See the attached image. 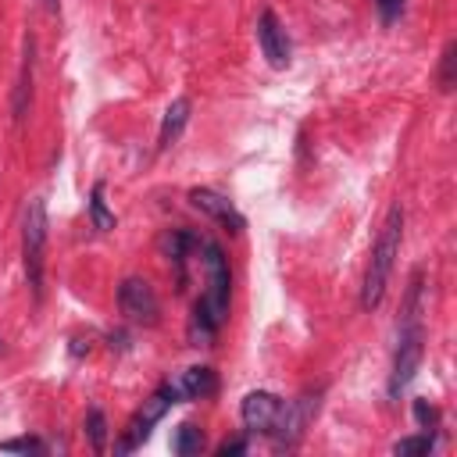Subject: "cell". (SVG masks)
I'll return each instance as SVG.
<instances>
[{
    "mask_svg": "<svg viewBox=\"0 0 457 457\" xmlns=\"http://www.w3.org/2000/svg\"><path fill=\"white\" fill-rule=\"evenodd\" d=\"M200 268H204V293L193 303L189 314V343L193 346H211L221 325L228 321V303H232V271L228 257L214 239H200Z\"/></svg>",
    "mask_w": 457,
    "mask_h": 457,
    "instance_id": "cell-1",
    "label": "cell"
},
{
    "mask_svg": "<svg viewBox=\"0 0 457 457\" xmlns=\"http://www.w3.org/2000/svg\"><path fill=\"white\" fill-rule=\"evenodd\" d=\"M400 243H403V207L393 204L386 211V221L375 236V246H371V257H368V268H364V282H361V311H375L389 289V278H393V264L400 257Z\"/></svg>",
    "mask_w": 457,
    "mask_h": 457,
    "instance_id": "cell-2",
    "label": "cell"
},
{
    "mask_svg": "<svg viewBox=\"0 0 457 457\" xmlns=\"http://www.w3.org/2000/svg\"><path fill=\"white\" fill-rule=\"evenodd\" d=\"M46 236H50V218L43 196H32L21 214V264H25V282L32 289V300L39 303L43 296V271H46Z\"/></svg>",
    "mask_w": 457,
    "mask_h": 457,
    "instance_id": "cell-3",
    "label": "cell"
},
{
    "mask_svg": "<svg viewBox=\"0 0 457 457\" xmlns=\"http://www.w3.org/2000/svg\"><path fill=\"white\" fill-rule=\"evenodd\" d=\"M421 357H425V328H421V318H400V336H396L393 368H389V382H386V393H389L393 403L414 382V375L421 368Z\"/></svg>",
    "mask_w": 457,
    "mask_h": 457,
    "instance_id": "cell-4",
    "label": "cell"
},
{
    "mask_svg": "<svg viewBox=\"0 0 457 457\" xmlns=\"http://www.w3.org/2000/svg\"><path fill=\"white\" fill-rule=\"evenodd\" d=\"M175 403H182L179 386H175V382H161V386L154 389V396H150V400H143V407L129 418V425H125L121 439L114 443V453H132V450H139V446L150 439L154 425H157V421H161Z\"/></svg>",
    "mask_w": 457,
    "mask_h": 457,
    "instance_id": "cell-5",
    "label": "cell"
},
{
    "mask_svg": "<svg viewBox=\"0 0 457 457\" xmlns=\"http://www.w3.org/2000/svg\"><path fill=\"white\" fill-rule=\"evenodd\" d=\"M318 407H321V389H307V393H300L296 400H289L286 407H282V418H278V425L271 428V446L275 450H293V446H300V439L307 436V428H311V421L318 418Z\"/></svg>",
    "mask_w": 457,
    "mask_h": 457,
    "instance_id": "cell-6",
    "label": "cell"
},
{
    "mask_svg": "<svg viewBox=\"0 0 457 457\" xmlns=\"http://www.w3.org/2000/svg\"><path fill=\"white\" fill-rule=\"evenodd\" d=\"M118 311L125 314L129 325L154 328L161 321V300L143 275H129L118 282Z\"/></svg>",
    "mask_w": 457,
    "mask_h": 457,
    "instance_id": "cell-7",
    "label": "cell"
},
{
    "mask_svg": "<svg viewBox=\"0 0 457 457\" xmlns=\"http://www.w3.org/2000/svg\"><path fill=\"white\" fill-rule=\"evenodd\" d=\"M282 407H286V400L278 393H271V389L246 393L243 403H239V421H243L246 436H271V428L282 418Z\"/></svg>",
    "mask_w": 457,
    "mask_h": 457,
    "instance_id": "cell-8",
    "label": "cell"
},
{
    "mask_svg": "<svg viewBox=\"0 0 457 457\" xmlns=\"http://www.w3.org/2000/svg\"><path fill=\"white\" fill-rule=\"evenodd\" d=\"M257 46H261V57L268 61V68H275V71H286L289 68L293 46H289L286 25L278 21L275 11H261V18H257Z\"/></svg>",
    "mask_w": 457,
    "mask_h": 457,
    "instance_id": "cell-9",
    "label": "cell"
},
{
    "mask_svg": "<svg viewBox=\"0 0 457 457\" xmlns=\"http://www.w3.org/2000/svg\"><path fill=\"white\" fill-rule=\"evenodd\" d=\"M189 204H193L200 214H207L211 221H218L225 232H232V236H239V232L246 228V218L236 211V204H232L228 196H221L218 189H211V186L189 189Z\"/></svg>",
    "mask_w": 457,
    "mask_h": 457,
    "instance_id": "cell-10",
    "label": "cell"
},
{
    "mask_svg": "<svg viewBox=\"0 0 457 457\" xmlns=\"http://www.w3.org/2000/svg\"><path fill=\"white\" fill-rule=\"evenodd\" d=\"M200 239L204 236H196V232H189V228H168L164 236H161V253H164V261L171 264V271H175V286L179 289H186V282H189V261H193V253L200 250Z\"/></svg>",
    "mask_w": 457,
    "mask_h": 457,
    "instance_id": "cell-11",
    "label": "cell"
},
{
    "mask_svg": "<svg viewBox=\"0 0 457 457\" xmlns=\"http://www.w3.org/2000/svg\"><path fill=\"white\" fill-rule=\"evenodd\" d=\"M175 386L182 400H207L218 393V371L211 364H193L175 378Z\"/></svg>",
    "mask_w": 457,
    "mask_h": 457,
    "instance_id": "cell-12",
    "label": "cell"
},
{
    "mask_svg": "<svg viewBox=\"0 0 457 457\" xmlns=\"http://www.w3.org/2000/svg\"><path fill=\"white\" fill-rule=\"evenodd\" d=\"M189 111H193L189 96H175V100L168 104V111H164V118H161V132H157V154H164V150H171V146L179 143L182 129L189 125Z\"/></svg>",
    "mask_w": 457,
    "mask_h": 457,
    "instance_id": "cell-13",
    "label": "cell"
},
{
    "mask_svg": "<svg viewBox=\"0 0 457 457\" xmlns=\"http://www.w3.org/2000/svg\"><path fill=\"white\" fill-rule=\"evenodd\" d=\"M32 54H36V43H32V36H25V61H21V75L14 86V118L18 121L25 118L29 100H32Z\"/></svg>",
    "mask_w": 457,
    "mask_h": 457,
    "instance_id": "cell-14",
    "label": "cell"
},
{
    "mask_svg": "<svg viewBox=\"0 0 457 457\" xmlns=\"http://www.w3.org/2000/svg\"><path fill=\"white\" fill-rule=\"evenodd\" d=\"M204 446H207V436L193 421H182L171 432V453H179V457H196V453H204Z\"/></svg>",
    "mask_w": 457,
    "mask_h": 457,
    "instance_id": "cell-15",
    "label": "cell"
},
{
    "mask_svg": "<svg viewBox=\"0 0 457 457\" xmlns=\"http://www.w3.org/2000/svg\"><path fill=\"white\" fill-rule=\"evenodd\" d=\"M104 193H107V182H104V179H96V182H93V189H89V221H93V228H96V232H111V228L118 225L114 211H111V207H107V200H104Z\"/></svg>",
    "mask_w": 457,
    "mask_h": 457,
    "instance_id": "cell-16",
    "label": "cell"
},
{
    "mask_svg": "<svg viewBox=\"0 0 457 457\" xmlns=\"http://www.w3.org/2000/svg\"><path fill=\"white\" fill-rule=\"evenodd\" d=\"M82 432H86V439H89L93 453H104V450H107V418H104V411H100V407H89V411H86Z\"/></svg>",
    "mask_w": 457,
    "mask_h": 457,
    "instance_id": "cell-17",
    "label": "cell"
},
{
    "mask_svg": "<svg viewBox=\"0 0 457 457\" xmlns=\"http://www.w3.org/2000/svg\"><path fill=\"white\" fill-rule=\"evenodd\" d=\"M436 450V432H414V436H403L393 443V453L396 457H411V453H432Z\"/></svg>",
    "mask_w": 457,
    "mask_h": 457,
    "instance_id": "cell-18",
    "label": "cell"
},
{
    "mask_svg": "<svg viewBox=\"0 0 457 457\" xmlns=\"http://www.w3.org/2000/svg\"><path fill=\"white\" fill-rule=\"evenodd\" d=\"M0 450L4 453H50V443L39 436H18V439H4Z\"/></svg>",
    "mask_w": 457,
    "mask_h": 457,
    "instance_id": "cell-19",
    "label": "cell"
},
{
    "mask_svg": "<svg viewBox=\"0 0 457 457\" xmlns=\"http://www.w3.org/2000/svg\"><path fill=\"white\" fill-rule=\"evenodd\" d=\"M411 411H414L418 428H425V432H436V428H439V407H436V403H428V400H414Z\"/></svg>",
    "mask_w": 457,
    "mask_h": 457,
    "instance_id": "cell-20",
    "label": "cell"
},
{
    "mask_svg": "<svg viewBox=\"0 0 457 457\" xmlns=\"http://www.w3.org/2000/svg\"><path fill=\"white\" fill-rule=\"evenodd\" d=\"M453 43H446L443 57H439V89H453Z\"/></svg>",
    "mask_w": 457,
    "mask_h": 457,
    "instance_id": "cell-21",
    "label": "cell"
},
{
    "mask_svg": "<svg viewBox=\"0 0 457 457\" xmlns=\"http://www.w3.org/2000/svg\"><path fill=\"white\" fill-rule=\"evenodd\" d=\"M375 7H378V14H382V21L393 25V21L400 18V11H403V0H375Z\"/></svg>",
    "mask_w": 457,
    "mask_h": 457,
    "instance_id": "cell-22",
    "label": "cell"
},
{
    "mask_svg": "<svg viewBox=\"0 0 457 457\" xmlns=\"http://www.w3.org/2000/svg\"><path fill=\"white\" fill-rule=\"evenodd\" d=\"M250 450V439L243 436V439H228V443H221L218 446V457H232V453H246Z\"/></svg>",
    "mask_w": 457,
    "mask_h": 457,
    "instance_id": "cell-23",
    "label": "cell"
},
{
    "mask_svg": "<svg viewBox=\"0 0 457 457\" xmlns=\"http://www.w3.org/2000/svg\"><path fill=\"white\" fill-rule=\"evenodd\" d=\"M107 346H111V350H125V346H129V336H125V332H111V336H107Z\"/></svg>",
    "mask_w": 457,
    "mask_h": 457,
    "instance_id": "cell-24",
    "label": "cell"
},
{
    "mask_svg": "<svg viewBox=\"0 0 457 457\" xmlns=\"http://www.w3.org/2000/svg\"><path fill=\"white\" fill-rule=\"evenodd\" d=\"M46 4V11H57V0H43Z\"/></svg>",
    "mask_w": 457,
    "mask_h": 457,
    "instance_id": "cell-25",
    "label": "cell"
},
{
    "mask_svg": "<svg viewBox=\"0 0 457 457\" xmlns=\"http://www.w3.org/2000/svg\"><path fill=\"white\" fill-rule=\"evenodd\" d=\"M0 350H4V339H0Z\"/></svg>",
    "mask_w": 457,
    "mask_h": 457,
    "instance_id": "cell-26",
    "label": "cell"
}]
</instances>
